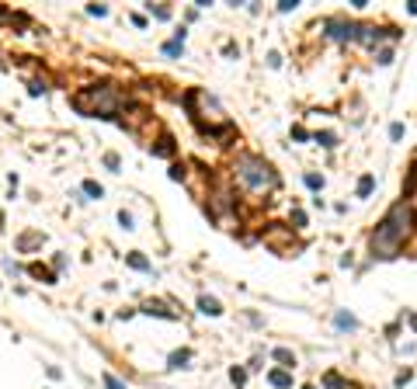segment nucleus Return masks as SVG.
I'll return each mask as SVG.
<instances>
[{
	"label": "nucleus",
	"mask_w": 417,
	"mask_h": 389,
	"mask_svg": "<svg viewBox=\"0 0 417 389\" xmlns=\"http://www.w3.org/2000/svg\"><path fill=\"white\" fill-rule=\"evenodd\" d=\"M104 386H108V389H126V383H118L112 372H104Z\"/></svg>",
	"instance_id": "19"
},
{
	"label": "nucleus",
	"mask_w": 417,
	"mask_h": 389,
	"mask_svg": "<svg viewBox=\"0 0 417 389\" xmlns=\"http://www.w3.org/2000/svg\"><path fill=\"white\" fill-rule=\"evenodd\" d=\"M230 379H233L236 386H244V383H247V372H244V369H233V372H230Z\"/></svg>",
	"instance_id": "20"
},
{
	"label": "nucleus",
	"mask_w": 417,
	"mask_h": 389,
	"mask_svg": "<svg viewBox=\"0 0 417 389\" xmlns=\"http://www.w3.org/2000/svg\"><path fill=\"white\" fill-rule=\"evenodd\" d=\"M104 167H112V170H118V167H122V160H118V156H115V153H108V156H104Z\"/></svg>",
	"instance_id": "23"
},
{
	"label": "nucleus",
	"mask_w": 417,
	"mask_h": 389,
	"mask_svg": "<svg viewBox=\"0 0 417 389\" xmlns=\"http://www.w3.org/2000/svg\"><path fill=\"white\" fill-rule=\"evenodd\" d=\"M28 271H32V275H35V278H42V282H56V275H52V271H46V268H42V264H32V268H28Z\"/></svg>",
	"instance_id": "14"
},
{
	"label": "nucleus",
	"mask_w": 417,
	"mask_h": 389,
	"mask_svg": "<svg viewBox=\"0 0 417 389\" xmlns=\"http://www.w3.org/2000/svg\"><path fill=\"white\" fill-rule=\"evenodd\" d=\"M379 63H382V66H390V63H393V52H390V49H382V52H379Z\"/></svg>",
	"instance_id": "26"
},
{
	"label": "nucleus",
	"mask_w": 417,
	"mask_h": 389,
	"mask_svg": "<svg viewBox=\"0 0 417 389\" xmlns=\"http://www.w3.org/2000/svg\"><path fill=\"white\" fill-rule=\"evenodd\" d=\"M129 264H132L136 271H146V268H150V261H146L142 254H129Z\"/></svg>",
	"instance_id": "16"
},
{
	"label": "nucleus",
	"mask_w": 417,
	"mask_h": 389,
	"mask_svg": "<svg viewBox=\"0 0 417 389\" xmlns=\"http://www.w3.org/2000/svg\"><path fill=\"white\" fill-rule=\"evenodd\" d=\"M153 153H156V156H170V153H174V143H170V139L164 136V139H160V143L153 146Z\"/></svg>",
	"instance_id": "13"
},
{
	"label": "nucleus",
	"mask_w": 417,
	"mask_h": 389,
	"mask_svg": "<svg viewBox=\"0 0 417 389\" xmlns=\"http://www.w3.org/2000/svg\"><path fill=\"white\" fill-rule=\"evenodd\" d=\"M192 362V351H174L170 355V369H181V365H188Z\"/></svg>",
	"instance_id": "12"
},
{
	"label": "nucleus",
	"mask_w": 417,
	"mask_h": 389,
	"mask_svg": "<svg viewBox=\"0 0 417 389\" xmlns=\"http://www.w3.org/2000/svg\"><path fill=\"white\" fill-rule=\"evenodd\" d=\"M407 10H410V14H417V0H410V7H407Z\"/></svg>",
	"instance_id": "30"
},
{
	"label": "nucleus",
	"mask_w": 417,
	"mask_h": 389,
	"mask_svg": "<svg viewBox=\"0 0 417 389\" xmlns=\"http://www.w3.org/2000/svg\"><path fill=\"white\" fill-rule=\"evenodd\" d=\"M390 139H404V125H400V122L390 125Z\"/></svg>",
	"instance_id": "21"
},
{
	"label": "nucleus",
	"mask_w": 417,
	"mask_h": 389,
	"mask_svg": "<svg viewBox=\"0 0 417 389\" xmlns=\"http://www.w3.org/2000/svg\"><path fill=\"white\" fill-rule=\"evenodd\" d=\"M306 184L316 191V188H324V177H316V174H306Z\"/></svg>",
	"instance_id": "22"
},
{
	"label": "nucleus",
	"mask_w": 417,
	"mask_h": 389,
	"mask_svg": "<svg viewBox=\"0 0 417 389\" xmlns=\"http://www.w3.org/2000/svg\"><path fill=\"white\" fill-rule=\"evenodd\" d=\"M73 108L80 115H101V118H115V111L122 108V94L115 83H94L73 94Z\"/></svg>",
	"instance_id": "2"
},
{
	"label": "nucleus",
	"mask_w": 417,
	"mask_h": 389,
	"mask_svg": "<svg viewBox=\"0 0 417 389\" xmlns=\"http://www.w3.org/2000/svg\"><path fill=\"white\" fill-rule=\"evenodd\" d=\"M198 310L208 313V316H219V313H222V306H219V299H212V296H202V299H198Z\"/></svg>",
	"instance_id": "6"
},
{
	"label": "nucleus",
	"mask_w": 417,
	"mask_h": 389,
	"mask_svg": "<svg viewBox=\"0 0 417 389\" xmlns=\"http://www.w3.org/2000/svg\"><path fill=\"white\" fill-rule=\"evenodd\" d=\"M306 389H316V386H306Z\"/></svg>",
	"instance_id": "31"
},
{
	"label": "nucleus",
	"mask_w": 417,
	"mask_h": 389,
	"mask_svg": "<svg viewBox=\"0 0 417 389\" xmlns=\"http://www.w3.org/2000/svg\"><path fill=\"white\" fill-rule=\"evenodd\" d=\"M327 35H330V38H341V42H344V38L351 42V38H354V24L334 17V21H327Z\"/></svg>",
	"instance_id": "4"
},
{
	"label": "nucleus",
	"mask_w": 417,
	"mask_h": 389,
	"mask_svg": "<svg viewBox=\"0 0 417 389\" xmlns=\"http://www.w3.org/2000/svg\"><path fill=\"white\" fill-rule=\"evenodd\" d=\"M372 188H376V177H372V174H365V177L358 181V198H368V195H372Z\"/></svg>",
	"instance_id": "8"
},
{
	"label": "nucleus",
	"mask_w": 417,
	"mask_h": 389,
	"mask_svg": "<svg viewBox=\"0 0 417 389\" xmlns=\"http://www.w3.org/2000/svg\"><path fill=\"white\" fill-rule=\"evenodd\" d=\"M150 10H153V14H156V17H164V21H167V17H170V7H153V3H150Z\"/></svg>",
	"instance_id": "25"
},
{
	"label": "nucleus",
	"mask_w": 417,
	"mask_h": 389,
	"mask_svg": "<svg viewBox=\"0 0 417 389\" xmlns=\"http://www.w3.org/2000/svg\"><path fill=\"white\" fill-rule=\"evenodd\" d=\"M84 191H87L90 198H101V184H98V181H84Z\"/></svg>",
	"instance_id": "17"
},
{
	"label": "nucleus",
	"mask_w": 417,
	"mask_h": 389,
	"mask_svg": "<svg viewBox=\"0 0 417 389\" xmlns=\"http://www.w3.org/2000/svg\"><path fill=\"white\" fill-rule=\"evenodd\" d=\"M236 177H240L250 191H268V188L278 184V174L264 160H258V156H244V160L236 163Z\"/></svg>",
	"instance_id": "3"
},
{
	"label": "nucleus",
	"mask_w": 417,
	"mask_h": 389,
	"mask_svg": "<svg viewBox=\"0 0 417 389\" xmlns=\"http://www.w3.org/2000/svg\"><path fill=\"white\" fill-rule=\"evenodd\" d=\"M4 21H14V17H10V14H7V10L0 7V24H4Z\"/></svg>",
	"instance_id": "29"
},
{
	"label": "nucleus",
	"mask_w": 417,
	"mask_h": 389,
	"mask_svg": "<svg viewBox=\"0 0 417 389\" xmlns=\"http://www.w3.org/2000/svg\"><path fill=\"white\" fill-rule=\"evenodd\" d=\"M146 313H156V316H174V313L167 310L164 303H150V306H146Z\"/></svg>",
	"instance_id": "18"
},
{
	"label": "nucleus",
	"mask_w": 417,
	"mask_h": 389,
	"mask_svg": "<svg viewBox=\"0 0 417 389\" xmlns=\"http://www.w3.org/2000/svg\"><path fill=\"white\" fill-rule=\"evenodd\" d=\"M181 49H184V31H178V35L164 45V52H167V56H181Z\"/></svg>",
	"instance_id": "7"
},
{
	"label": "nucleus",
	"mask_w": 417,
	"mask_h": 389,
	"mask_svg": "<svg viewBox=\"0 0 417 389\" xmlns=\"http://www.w3.org/2000/svg\"><path fill=\"white\" fill-rule=\"evenodd\" d=\"M324 386L327 389H354V386H348V383H341L338 372H327V376H324Z\"/></svg>",
	"instance_id": "9"
},
{
	"label": "nucleus",
	"mask_w": 417,
	"mask_h": 389,
	"mask_svg": "<svg viewBox=\"0 0 417 389\" xmlns=\"http://www.w3.org/2000/svg\"><path fill=\"white\" fill-rule=\"evenodd\" d=\"M275 362H282V365H288V369H292V365H296V355H292L288 348H275Z\"/></svg>",
	"instance_id": "11"
},
{
	"label": "nucleus",
	"mask_w": 417,
	"mask_h": 389,
	"mask_svg": "<svg viewBox=\"0 0 417 389\" xmlns=\"http://www.w3.org/2000/svg\"><path fill=\"white\" fill-rule=\"evenodd\" d=\"M292 136H296V139H310V132H306L302 125H296V129H292Z\"/></svg>",
	"instance_id": "27"
},
{
	"label": "nucleus",
	"mask_w": 417,
	"mask_h": 389,
	"mask_svg": "<svg viewBox=\"0 0 417 389\" xmlns=\"http://www.w3.org/2000/svg\"><path fill=\"white\" fill-rule=\"evenodd\" d=\"M316 143L330 150V146H338V136H334V132H316Z\"/></svg>",
	"instance_id": "15"
},
{
	"label": "nucleus",
	"mask_w": 417,
	"mask_h": 389,
	"mask_svg": "<svg viewBox=\"0 0 417 389\" xmlns=\"http://www.w3.org/2000/svg\"><path fill=\"white\" fill-rule=\"evenodd\" d=\"M334 323H338L341 330H354V327H358V320H354L351 313H338V316H334Z\"/></svg>",
	"instance_id": "10"
},
{
	"label": "nucleus",
	"mask_w": 417,
	"mask_h": 389,
	"mask_svg": "<svg viewBox=\"0 0 417 389\" xmlns=\"http://www.w3.org/2000/svg\"><path fill=\"white\" fill-rule=\"evenodd\" d=\"M87 10H90V14H94V17H104V14H108V7H101V3H90V7H87Z\"/></svg>",
	"instance_id": "24"
},
{
	"label": "nucleus",
	"mask_w": 417,
	"mask_h": 389,
	"mask_svg": "<svg viewBox=\"0 0 417 389\" xmlns=\"http://www.w3.org/2000/svg\"><path fill=\"white\" fill-rule=\"evenodd\" d=\"M268 383H272L275 389H288L292 386V376H288L285 369H275V372H268Z\"/></svg>",
	"instance_id": "5"
},
{
	"label": "nucleus",
	"mask_w": 417,
	"mask_h": 389,
	"mask_svg": "<svg viewBox=\"0 0 417 389\" xmlns=\"http://www.w3.org/2000/svg\"><path fill=\"white\" fill-rule=\"evenodd\" d=\"M410 230H414V209H410V202H396L372 233V254L382 257V261L396 257L404 240L410 236Z\"/></svg>",
	"instance_id": "1"
},
{
	"label": "nucleus",
	"mask_w": 417,
	"mask_h": 389,
	"mask_svg": "<svg viewBox=\"0 0 417 389\" xmlns=\"http://www.w3.org/2000/svg\"><path fill=\"white\" fill-rule=\"evenodd\" d=\"M118 223H122L126 230H132V216H129V212H122V216H118Z\"/></svg>",
	"instance_id": "28"
}]
</instances>
